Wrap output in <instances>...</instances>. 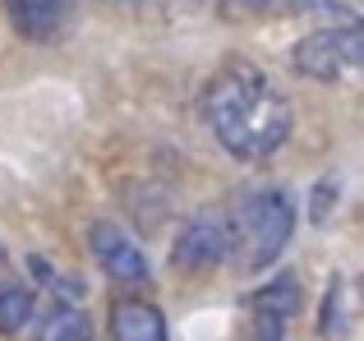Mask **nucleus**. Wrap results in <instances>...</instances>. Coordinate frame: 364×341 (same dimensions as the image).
<instances>
[{
  "instance_id": "1",
  "label": "nucleus",
  "mask_w": 364,
  "mask_h": 341,
  "mask_svg": "<svg viewBox=\"0 0 364 341\" xmlns=\"http://www.w3.org/2000/svg\"><path fill=\"white\" fill-rule=\"evenodd\" d=\"M203 120L235 162H263L291 139L295 111L254 65H222L203 88Z\"/></svg>"
},
{
  "instance_id": "2",
  "label": "nucleus",
  "mask_w": 364,
  "mask_h": 341,
  "mask_svg": "<svg viewBox=\"0 0 364 341\" xmlns=\"http://www.w3.org/2000/svg\"><path fill=\"white\" fill-rule=\"evenodd\" d=\"M231 231H235V259L240 268L258 272L267 263L282 259V249L295 235V203L282 189H258L249 194L240 207L231 212Z\"/></svg>"
},
{
  "instance_id": "3",
  "label": "nucleus",
  "mask_w": 364,
  "mask_h": 341,
  "mask_svg": "<svg viewBox=\"0 0 364 341\" xmlns=\"http://www.w3.org/2000/svg\"><path fill=\"white\" fill-rule=\"evenodd\" d=\"M291 65L304 79H318V83H346V79L364 83V18H346L337 28L309 33L295 46Z\"/></svg>"
},
{
  "instance_id": "4",
  "label": "nucleus",
  "mask_w": 364,
  "mask_h": 341,
  "mask_svg": "<svg viewBox=\"0 0 364 341\" xmlns=\"http://www.w3.org/2000/svg\"><path fill=\"white\" fill-rule=\"evenodd\" d=\"M231 254H235L231 217L217 212V207H203V212H194L180 226L176 244H171V268L176 272H208L217 263H226Z\"/></svg>"
},
{
  "instance_id": "5",
  "label": "nucleus",
  "mask_w": 364,
  "mask_h": 341,
  "mask_svg": "<svg viewBox=\"0 0 364 341\" xmlns=\"http://www.w3.org/2000/svg\"><path fill=\"white\" fill-rule=\"evenodd\" d=\"M88 249H92L97 268L107 272L111 281H124V286L148 281V254L139 249V240H134L124 226H116V222H92Z\"/></svg>"
},
{
  "instance_id": "6",
  "label": "nucleus",
  "mask_w": 364,
  "mask_h": 341,
  "mask_svg": "<svg viewBox=\"0 0 364 341\" xmlns=\"http://www.w3.org/2000/svg\"><path fill=\"white\" fill-rule=\"evenodd\" d=\"M5 14L23 42L46 46L60 37L65 18H70V0H5Z\"/></svg>"
},
{
  "instance_id": "7",
  "label": "nucleus",
  "mask_w": 364,
  "mask_h": 341,
  "mask_svg": "<svg viewBox=\"0 0 364 341\" xmlns=\"http://www.w3.org/2000/svg\"><path fill=\"white\" fill-rule=\"evenodd\" d=\"M111 337L116 341H166V318H161L157 305L120 300L111 309Z\"/></svg>"
},
{
  "instance_id": "8",
  "label": "nucleus",
  "mask_w": 364,
  "mask_h": 341,
  "mask_svg": "<svg viewBox=\"0 0 364 341\" xmlns=\"http://www.w3.org/2000/svg\"><path fill=\"white\" fill-rule=\"evenodd\" d=\"M33 341H92V323L79 305H55L51 314L37 323Z\"/></svg>"
},
{
  "instance_id": "9",
  "label": "nucleus",
  "mask_w": 364,
  "mask_h": 341,
  "mask_svg": "<svg viewBox=\"0 0 364 341\" xmlns=\"http://www.w3.org/2000/svg\"><path fill=\"white\" fill-rule=\"evenodd\" d=\"M249 309H254V314H272V318H291L295 309H300V281L277 277V281H267V286H258L254 296H249Z\"/></svg>"
},
{
  "instance_id": "10",
  "label": "nucleus",
  "mask_w": 364,
  "mask_h": 341,
  "mask_svg": "<svg viewBox=\"0 0 364 341\" xmlns=\"http://www.w3.org/2000/svg\"><path fill=\"white\" fill-rule=\"evenodd\" d=\"M37 309V296L28 286H0V332H23Z\"/></svg>"
},
{
  "instance_id": "11",
  "label": "nucleus",
  "mask_w": 364,
  "mask_h": 341,
  "mask_svg": "<svg viewBox=\"0 0 364 341\" xmlns=\"http://www.w3.org/2000/svg\"><path fill=\"white\" fill-rule=\"evenodd\" d=\"M286 337V318H272V314H254L245 341H282Z\"/></svg>"
},
{
  "instance_id": "12",
  "label": "nucleus",
  "mask_w": 364,
  "mask_h": 341,
  "mask_svg": "<svg viewBox=\"0 0 364 341\" xmlns=\"http://www.w3.org/2000/svg\"><path fill=\"white\" fill-rule=\"evenodd\" d=\"M332 203H337V185H332V180H323V185L314 189V222H323V217L332 212Z\"/></svg>"
},
{
  "instance_id": "13",
  "label": "nucleus",
  "mask_w": 364,
  "mask_h": 341,
  "mask_svg": "<svg viewBox=\"0 0 364 341\" xmlns=\"http://www.w3.org/2000/svg\"><path fill=\"white\" fill-rule=\"evenodd\" d=\"M0 263H5V244H0Z\"/></svg>"
},
{
  "instance_id": "14",
  "label": "nucleus",
  "mask_w": 364,
  "mask_h": 341,
  "mask_svg": "<svg viewBox=\"0 0 364 341\" xmlns=\"http://www.w3.org/2000/svg\"><path fill=\"white\" fill-rule=\"evenodd\" d=\"M360 291H364V281H360Z\"/></svg>"
}]
</instances>
